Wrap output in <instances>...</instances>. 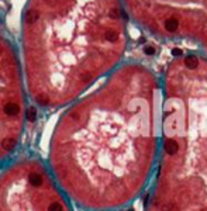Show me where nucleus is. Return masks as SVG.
I'll list each match as a JSON object with an SVG mask.
<instances>
[{
	"label": "nucleus",
	"instance_id": "f257e3e1",
	"mask_svg": "<svg viewBox=\"0 0 207 211\" xmlns=\"http://www.w3.org/2000/svg\"><path fill=\"white\" fill-rule=\"evenodd\" d=\"M0 211H69L41 163L19 162L0 176Z\"/></svg>",
	"mask_w": 207,
	"mask_h": 211
},
{
	"label": "nucleus",
	"instance_id": "f03ea898",
	"mask_svg": "<svg viewBox=\"0 0 207 211\" xmlns=\"http://www.w3.org/2000/svg\"><path fill=\"white\" fill-rule=\"evenodd\" d=\"M17 89L16 69L11 65L1 69L0 62V158L13 151L21 131V101Z\"/></svg>",
	"mask_w": 207,
	"mask_h": 211
},
{
	"label": "nucleus",
	"instance_id": "423d86ee",
	"mask_svg": "<svg viewBox=\"0 0 207 211\" xmlns=\"http://www.w3.org/2000/svg\"><path fill=\"white\" fill-rule=\"evenodd\" d=\"M185 65L187 66V69H196L199 66V61L196 56H187L185 58Z\"/></svg>",
	"mask_w": 207,
	"mask_h": 211
},
{
	"label": "nucleus",
	"instance_id": "1a4fd4ad",
	"mask_svg": "<svg viewBox=\"0 0 207 211\" xmlns=\"http://www.w3.org/2000/svg\"><path fill=\"white\" fill-rule=\"evenodd\" d=\"M182 49H180V48H173V49H172V55H173V56H180V55H182Z\"/></svg>",
	"mask_w": 207,
	"mask_h": 211
},
{
	"label": "nucleus",
	"instance_id": "7ed1b4c3",
	"mask_svg": "<svg viewBox=\"0 0 207 211\" xmlns=\"http://www.w3.org/2000/svg\"><path fill=\"white\" fill-rule=\"evenodd\" d=\"M25 24H28V25H33L35 24L37 21L40 20V13L37 10H28L25 13Z\"/></svg>",
	"mask_w": 207,
	"mask_h": 211
},
{
	"label": "nucleus",
	"instance_id": "0eeeda50",
	"mask_svg": "<svg viewBox=\"0 0 207 211\" xmlns=\"http://www.w3.org/2000/svg\"><path fill=\"white\" fill-rule=\"evenodd\" d=\"M104 38L109 42H116L119 40V32L114 31V30H107L104 32Z\"/></svg>",
	"mask_w": 207,
	"mask_h": 211
},
{
	"label": "nucleus",
	"instance_id": "20e7f679",
	"mask_svg": "<svg viewBox=\"0 0 207 211\" xmlns=\"http://www.w3.org/2000/svg\"><path fill=\"white\" fill-rule=\"evenodd\" d=\"M165 151H166L168 155H175L179 151L178 142L173 141V139H166V142H165Z\"/></svg>",
	"mask_w": 207,
	"mask_h": 211
},
{
	"label": "nucleus",
	"instance_id": "9d476101",
	"mask_svg": "<svg viewBox=\"0 0 207 211\" xmlns=\"http://www.w3.org/2000/svg\"><path fill=\"white\" fill-rule=\"evenodd\" d=\"M109 16L111 17V18H117V17H119V14H117V10H111Z\"/></svg>",
	"mask_w": 207,
	"mask_h": 211
},
{
	"label": "nucleus",
	"instance_id": "9b49d317",
	"mask_svg": "<svg viewBox=\"0 0 207 211\" xmlns=\"http://www.w3.org/2000/svg\"><path fill=\"white\" fill-rule=\"evenodd\" d=\"M172 210H173L172 204H165L164 206V211H172Z\"/></svg>",
	"mask_w": 207,
	"mask_h": 211
},
{
	"label": "nucleus",
	"instance_id": "6e6552de",
	"mask_svg": "<svg viewBox=\"0 0 207 211\" xmlns=\"http://www.w3.org/2000/svg\"><path fill=\"white\" fill-rule=\"evenodd\" d=\"M144 52L147 53V55H154L155 53V48L154 47H145L144 48Z\"/></svg>",
	"mask_w": 207,
	"mask_h": 211
},
{
	"label": "nucleus",
	"instance_id": "39448f33",
	"mask_svg": "<svg viewBox=\"0 0 207 211\" xmlns=\"http://www.w3.org/2000/svg\"><path fill=\"white\" fill-rule=\"evenodd\" d=\"M178 20L176 18H168V20L165 21V28H166V31L169 32H173L178 30Z\"/></svg>",
	"mask_w": 207,
	"mask_h": 211
}]
</instances>
